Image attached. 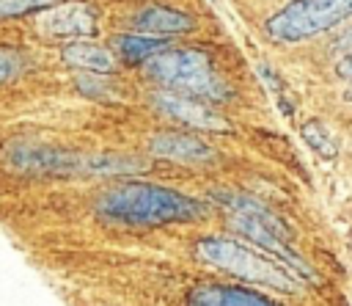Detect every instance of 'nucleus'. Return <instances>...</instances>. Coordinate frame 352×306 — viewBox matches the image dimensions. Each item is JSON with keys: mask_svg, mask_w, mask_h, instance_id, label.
<instances>
[{"mask_svg": "<svg viewBox=\"0 0 352 306\" xmlns=\"http://www.w3.org/2000/svg\"><path fill=\"white\" fill-rule=\"evenodd\" d=\"M99 215L104 221L116 223H173V221H192L204 215V204L195 198H187L176 190L146 185V182H129L107 190L99 198Z\"/></svg>", "mask_w": 352, "mask_h": 306, "instance_id": "1", "label": "nucleus"}, {"mask_svg": "<svg viewBox=\"0 0 352 306\" xmlns=\"http://www.w3.org/2000/svg\"><path fill=\"white\" fill-rule=\"evenodd\" d=\"M195 254L206 262V265H214L242 281H250V284H261V287H272V289H280V292H294L297 284H300V276L278 262L275 256H261L256 254L253 248L242 245V243H234V240H223V237H206L195 245Z\"/></svg>", "mask_w": 352, "mask_h": 306, "instance_id": "2", "label": "nucleus"}, {"mask_svg": "<svg viewBox=\"0 0 352 306\" xmlns=\"http://www.w3.org/2000/svg\"><path fill=\"white\" fill-rule=\"evenodd\" d=\"M148 74L170 91L223 102L231 96L228 85L214 74L212 61L201 50H162L148 61Z\"/></svg>", "mask_w": 352, "mask_h": 306, "instance_id": "3", "label": "nucleus"}, {"mask_svg": "<svg viewBox=\"0 0 352 306\" xmlns=\"http://www.w3.org/2000/svg\"><path fill=\"white\" fill-rule=\"evenodd\" d=\"M223 204L231 210V226L248 237L253 245H258L261 251H267L270 256H275L278 262L289 265L297 276L302 278H314V270L305 265V259L292 248L289 243V232L280 223L278 215H272L267 207H261L258 201L248 198V196H226Z\"/></svg>", "mask_w": 352, "mask_h": 306, "instance_id": "4", "label": "nucleus"}, {"mask_svg": "<svg viewBox=\"0 0 352 306\" xmlns=\"http://www.w3.org/2000/svg\"><path fill=\"white\" fill-rule=\"evenodd\" d=\"M349 17L352 0H292L264 22V30L278 44H297L344 25Z\"/></svg>", "mask_w": 352, "mask_h": 306, "instance_id": "5", "label": "nucleus"}, {"mask_svg": "<svg viewBox=\"0 0 352 306\" xmlns=\"http://www.w3.org/2000/svg\"><path fill=\"white\" fill-rule=\"evenodd\" d=\"M154 105L165 116L182 121L187 127L206 130V132H228V121L220 113L209 110L198 96H187L179 91H160V94H154Z\"/></svg>", "mask_w": 352, "mask_h": 306, "instance_id": "6", "label": "nucleus"}, {"mask_svg": "<svg viewBox=\"0 0 352 306\" xmlns=\"http://www.w3.org/2000/svg\"><path fill=\"white\" fill-rule=\"evenodd\" d=\"M38 28L55 39H82L96 30V11L88 3H58L38 17Z\"/></svg>", "mask_w": 352, "mask_h": 306, "instance_id": "7", "label": "nucleus"}, {"mask_svg": "<svg viewBox=\"0 0 352 306\" xmlns=\"http://www.w3.org/2000/svg\"><path fill=\"white\" fill-rule=\"evenodd\" d=\"M151 152L157 157L179 160V163H206L214 157V152L195 135L187 132H162L151 138Z\"/></svg>", "mask_w": 352, "mask_h": 306, "instance_id": "8", "label": "nucleus"}, {"mask_svg": "<svg viewBox=\"0 0 352 306\" xmlns=\"http://www.w3.org/2000/svg\"><path fill=\"white\" fill-rule=\"evenodd\" d=\"M187 306H275L272 300L242 289V287H220V284H206L190 292Z\"/></svg>", "mask_w": 352, "mask_h": 306, "instance_id": "9", "label": "nucleus"}, {"mask_svg": "<svg viewBox=\"0 0 352 306\" xmlns=\"http://www.w3.org/2000/svg\"><path fill=\"white\" fill-rule=\"evenodd\" d=\"M63 61L69 66L85 69L91 74H110L116 69V55L107 47L91 44V41H74L63 47Z\"/></svg>", "mask_w": 352, "mask_h": 306, "instance_id": "10", "label": "nucleus"}, {"mask_svg": "<svg viewBox=\"0 0 352 306\" xmlns=\"http://www.w3.org/2000/svg\"><path fill=\"white\" fill-rule=\"evenodd\" d=\"M135 25L138 30L143 33H187L192 30V19L182 11H173V8H165V6H148L143 11H138L135 17Z\"/></svg>", "mask_w": 352, "mask_h": 306, "instance_id": "11", "label": "nucleus"}, {"mask_svg": "<svg viewBox=\"0 0 352 306\" xmlns=\"http://www.w3.org/2000/svg\"><path fill=\"white\" fill-rule=\"evenodd\" d=\"M116 47L124 55V61L140 63V61H148L157 52H162L168 47V41L154 36V33H124V36L116 39Z\"/></svg>", "mask_w": 352, "mask_h": 306, "instance_id": "12", "label": "nucleus"}, {"mask_svg": "<svg viewBox=\"0 0 352 306\" xmlns=\"http://www.w3.org/2000/svg\"><path fill=\"white\" fill-rule=\"evenodd\" d=\"M300 135H302V141H305L316 154H322L324 160H333V157L338 154V141L327 132V127H324L319 119H308V121H302Z\"/></svg>", "mask_w": 352, "mask_h": 306, "instance_id": "13", "label": "nucleus"}, {"mask_svg": "<svg viewBox=\"0 0 352 306\" xmlns=\"http://www.w3.org/2000/svg\"><path fill=\"white\" fill-rule=\"evenodd\" d=\"M50 6H55V0H0V19L33 14V11L50 8Z\"/></svg>", "mask_w": 352, "mask_h": 306, "instance_id": "14", "label": "nucleus"}, {"mask_svg": "<svg viewBox=\"0 0 352 306\" xmlns=\"http://www.w3.org/2000/svg\"><path fill=\"white\" fill-rule=\"evenodd\" d=\"M22 72V55L11 47H0V85L11 83Z\"/></svg>", "mask_w": 352, "mask_h": 306, "instance_id": "15", "label": "nucleus"}, {"mask_svg": "<svg viewBox=\"0 0 352 306\" xmlns=\"http://www.w3.org/2000/svg\"><path fill=\"white\" fill-rule=\"evenodd\" d=\"M336 74L344 80H352V50H346L338 61H336Z\"/></svg>", "mask_w": 352, "mask_h": 306, "instance_id": "16", "label": "nucleus"}, {"mask_svg": "<svg viewBox=\"0 0 352 306\" xmlns=\"http://www.w3.org/2000/svg\"><path fill=\"white\" fill-rule=\"evenodd\" d=\"M344 96H346V99L352 102V88H346V94H344Z\"/></svg>", "mask_w": 352, "mask_h": 306, "instance_id": "17", "label": "nucleus"}]
</instances>
